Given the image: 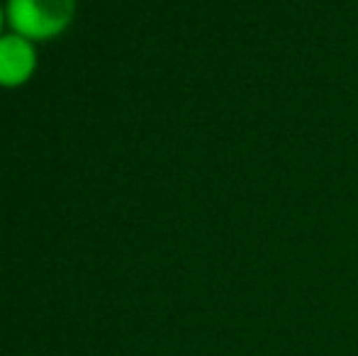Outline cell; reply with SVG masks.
Instances as JSON below:
<instances>
[{"instance_id":"1","label":"cell","mask_w":358,"mask_h":356,"mask_svg":"<svg viewBox=\"0 0 358 356\" xmlns=\"http://www.w3.org/2000/svg\"><path fill=\"white\" fill-rule=\"evenodd\" d=\"M76 0H8V20L24 39L59 37L71 24Z\"/></svg>"},{"instance_id":"2","label":"cell","mask_w":358,"mask_h":356,"mask_svg":"<svg viewBox=\"0 0 358 356\" xmlns=\"http://www.w3.org/2000/svg\"><path fill=\"white\" fill-rule=\"evenodd\" d=\"M37 69V54H34L29 39L20 34L0 37V86L17 88L29 81Z\"/></svg>"},{"instance_id":"3","label":"cell","mask_w":358,"mask_h":356,"mask_svg":"<svg viewBox=\"0 0 358 356\" xmlns=\"http://www.w3.org/2000/svg\"><path fill=\"white\" fill-rule=\"evenodd\" d=\"M0 27H3V10H0Z\"/></svg>"}]
</instances>
